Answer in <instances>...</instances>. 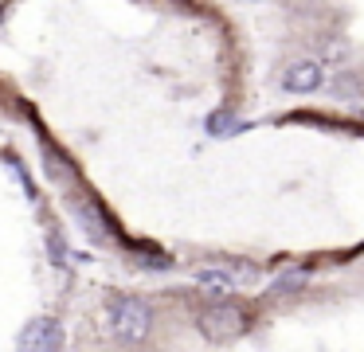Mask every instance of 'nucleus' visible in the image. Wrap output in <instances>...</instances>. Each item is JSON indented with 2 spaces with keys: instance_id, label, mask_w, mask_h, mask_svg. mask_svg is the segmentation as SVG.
<instances>
[{
  "instance_id": "1",
  "label": "nucleus",
  "mask_w": 364,
  "mask_h": 352,
  "mask_svg": "<svg viewBox=\"0 0 364 352\" xmlns=\"http://www.w3.org/2000/svg\"><path fill=\"white\" fill-rule=\"evenodd\" d=\"M106 321L122 344H141L153 333V305L137 294H110L106 297Z\"/></svg>"
},
{
  "instance_id": "2",
  "label": "nucleus",
  "mask_w": 364,
  "mask_h": 352,
  "mask_svg": "<svg viewBox=\"0 0 364 352\" xmlns=\"http://www.w3.org/2000/svg\"><path fill=\"white\" fill-rule=\"evenodd\" d=\"M196 329H200V336L212 341V344H231L251 329V313L239 302H228V297H223V302H215V305H208V309L196 313Z\"/></svg>"
},
{
  "instance_id": "3",
  "label": "nucleus",
  "mask_w": 364,
  "mask_h": 352,
  "mask_svg": "<svg viewBox=\"0 0 364 352\" xmlns=\"http://www.w3.org/2000/svg\"><path fill=\"white\" fill-rule=\"evenodd\" d=\"M67 333H63V321L43 313V317H32L16 336V352H63Z\"/></svg>"
},
{
  "instance_id": "4",
  "label": "nucleus",
  "mask_w": 364,
  "mask_h": 352,
  "mask_svg": "<svg viewBox=\"0 0 364 352\" xmlns=\"http://www.w3.org/2000/svg\"><path fill=\"white\" fill-rule=\"evenodd\" d=\"M321 82H325V70H321V63H314V59L294 63V67L282 75V86L290 94H314Z\"/></svg>"
},
{
  "instance_id": "5",
  "label": "nucleus",
  "mask_w": 364,
  "mask_h": 352,
  "mask_svg": "<svg viewBox=\"0 0 364 352\" xmlns=\"http://www.w3.org/2000/svg\"><path fill=\"white\" fill-rule=\"evenodd\" d=\"M196 286H204L208 294H215V297H231L239 289V282H235V274H231L228 266H200Z\"/></svg>"
},
{
  "instance_id": "6",
  "label": "nucleus",
  "mask_w": 364,
  "mask_h": 352,
  "mask_svg": "<svg viewBox=\"0 0 364 352\" xmlns=\"http://www.w3.org/2000/svg\"><path fill=\"white\" fill-rule=\"evenodd\" d=\"M243 129V122H239L235 114H228V110H215L212 117H208V133L212 137H231V133Z\"/></svg>"
},
{
  "instance_id": "7",
  "label": "nucleus",
  "mask_w": 364,
  "mask_h": 352,
  "mask_svg": "<svg viewBox=\"0 0 364 352\" xmlns=\"http://www.w3.org/2000/svg\"><path fill=\"white\" fill-rule=\"evenodd\" d=\"M43 156H48L51 180H75V169H71V161H67V156H55V149H51V145H43Z\"/></svg>"
},
{
  "instance_id": "8",
  "label": "nucleus",
  "mask_w": 364,
  "mask_h": 352,
  "mask_svg": "<svg viewBox=\"0 0 364 352\" xmlns=\"http://www.w3.org/2000/svg\"><path fill=\"white\" fill-rule=\"evenodd\" d=\"M301 286H306V274L294 270V274H282V278L274 282V294H298Z\"/></svg>"
}]
</instances>
